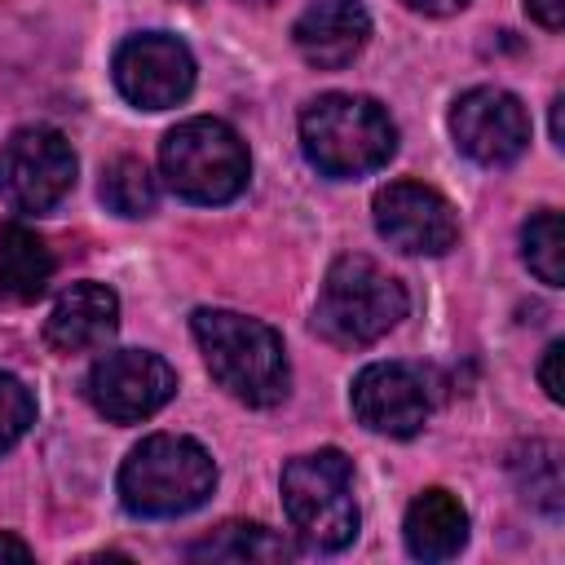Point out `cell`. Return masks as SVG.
Returning a JSON list of instances; mask_svg holds the SVG:
<instances>
[{
  "label": "cell",
  "mask_w": 565,
  "mask_h": 565,
  "mask_svg": "<svg viewBox=\"0 0 565 565\" xmlns=\"http://www.w3.org/2000/svg\"><path fill=\"white\" fill-rule=\"evenodd\" d=\"M190 327L212 380L230 397L247 406H274L287 397V349L269 322L234 309H199Z\"/></svg>",
  "instance_id": "6da1fadb"
},
{
  "label": "cell",
  "mask_w": 565,
  "mask_h": 565,
  "mask_svg": "<svg viewBox=\"0 0 565 565\" xmlns=\"http://www.w3.org/2000/svg\"><path fill=\"white\" fill-rule=\"evenodd\" d=\"M300 146L309 163L327 177H362L393 159L397 128L388 110L371 97L322 93L300 115Z\"/></svg>",
  "instance_id": "7a4b0ae2"
},
{
  "label": "cell",
  "mask_w": 565,
  "mask_h": 565,
  "mask_svg": "<svg viewBox=\"0 0 565 565\" xmlns=\"http://www.w3.org/2000/svg\"><path fill=\"white\" fill-rule=\"evenodd\" d=\"M406 318V287L371 256H340L318 291L313 327L340 349H362Z\"/></svg>",
  "instance_id": "3957f363"
},
{
  "label": "cell",
  "mask_w": 565,
  "mask_h": 565,
  "mask_svg": "<svg viewBox=\"0 0 565 565\" xmlns=\"http://www.w3.org/2000/svg\"><path fill=\"white\" fill-rule=\"evenodd\" d=\"M216 486L212 455L177 433H154L128 450L119 468V499L137 516H181L194 512Z\"/></svg>",
  "instance_id": "277c9868"
},
{
  "label": "cell",
  "mask_w": 565,
  "mask_h": 565,
  "mask_svg": "<svg viewBox=\"0 0 565 565\" xmlns=\"http://www.w3.org/2000/svg\"><path fill=\"white\" fill-rule=\"evenodd\" d=\"M159 168H163L172 194L212 207V203H230V199L243 194L247 172H252V159H247L243 137L225 119L199 115V119L177 124L163 137Z\"/></svg>",
  "instance_id": "5b68a950"
},
{
  "label": "cell",
  "mask_w": 565,
  "mask_h": 565,
  "mask_svg": "<svg viewBox=\"0 0 565 565\" xmlns=\"http://www.w3.org/2000/svg\"><path fill=\"white\" fill-rule=\"evenodd\" d=\"M282 508L296 534L318 552H340L358 534L353 463L340 450H313L282 468Z\"/></svg>",
  "instance_id": "8992f818"
},
{
  "label": "cell",
  "mask_w": 565,
  "mask_h": 565,
  "mask_svg": "<svg viewBox=\"0 0 565 565\" xmlns=\"http://www.w3.org/2000/svg\"><path fill=\"white\" fill-rule=\"evenodd\" d=\"M75 185V150L57 128H18L0 146V199L13 212H53Z\"/></svg>",
  "instance_id": "52a82bcc"
},
{
  "label": "cell",
  "mask_w": 565,
  "mask_h": 565,
  "mask_svg": "<svg viewBox=\"0 0 565 565\" xmlns=\"http://www.w3.org/2000/svg\"><path fill=\"white\" fill-rule=\"evenodd\" d=\"M172 393H177L172 366L146 349L106 353L88 371V402L97 406V415H106L115 424H137V419L154 415L159 406H168Z\"/></svg>",
  "instance_id": "ba28073f"
},
{
  "label": "cell",
  "mask_w": 565,
  "mask_h": 565,
  "mask_svg": "<svg viewBox=\"0 0 565 565\" xmlns=\"http://www.w3.org/2000/svg\"><path fill=\"white\" fill-rule=\"evenodd\" d=\"M115 88L141 110H168L194 88V57L177 35L146 31L119 44L115 53Z\"/></svg>",
  "instance_id": "9c48e42d"
},
{
  "label": "cell",
  "mask_w": 565,
  "mask_h": 565,
  "mask_svg": "<svg viewBox=\"0 0 565 565\" xmlns=\"http://www.w3.org/2000/svg\"><path fill=\"white\" fill-rule=\"evenodd\" d=\"M450 132H455V146L468 159H477L486 168H503V163H512L525 150L530 115H525V106L508 88L486 84V88H468L455 102Z\"/></svg>",
  "instance_id": "30bf717a"
},
{
  "label": "cell",
  "mask_w": 565,
  "mask_h": 565,
  "mask_svg": "<svg viewBox=\"0 0 565 565\" xmlns=\"http://www.w3.org/2000/svg\"><path fill=\"white\" fill-rule=\"evenodd\" d=\"M375 230L406 256H441L459 238L455 207L419 181H393L375 194Z\"/></svg>",
  "instance_id": "8fae6325"
},
{
  "label": "cell",
  "mask_w": 565,
  "mask_h": 565,
  "mask_svg": "<svg viewBox=\"0 0 565 565\" xmlns=\"http://www.w3.org/2000/svg\"><path fill=\"white\" fill-rule=\"evenodd\" d=\"M353 411L371 433L411 437L428 419L424 375L406 362H371L353 380Z\"/></svg>",
  "instance_id": "7c38bea8"
},
{
  "label": "cell",
  "mask_w": 565,
  "mask_h": 565,
  "mask_svg": "<svg viewBox=\"0 0 565 565\" xmlns=\"http://www.w3.org/2000/svg\"><path fill=\"white\" fill-rule=\"evenodd\" d=\"M366 35H371V13L358 0H313L291 26L300 57L318 71L349 66L366 49Z\"/></svg>",
  "instance_id": "4fadbf2b"
},
{
  "label": "cell",
  "mask_w": 565,
  "mask_h": 565,
  "mask_svg": "<svg viewBox=\"0 0 565 565\" xmlns=\"http://www.w3.org/2000/svg\"><path fill=\"white\" fill-rule=\"evenodd\" d=\"M119 327V300L110 287L102 282H75L71 291L57 296L49 322H44V340L57 353H84V349H102Z\"/></svg>",
  "instance_id": "5bb4252c"
},
{
  "label": "cell",
  "mask_w": 565,
  "mask_h": 565,
  "mask_svg": "<svg viewBox=\"0 0 565 565\" xmlns=\"http://www.w3.org/2000/svg\"><path fill=\"white\" fill-rule=\"evenodd\" d=\"M402 534H406L411 556H419V561H450L463 547V539H468V512H463V503L450 490L433 486V490L415 494V503L406 508Z\"/></svg>",
  "instance_id": "9a60e30c"
},
{
  "label": "cell",
  "mask_w": 565,
  "mask_h": 565,
  "mask_svg": "<svg viewBox=\"0 0 565 565\" xmlns=\"http://www.w3.org/2000/svg\"><path fill=\"white\" fill-rule=\"evenodd\" d=\"M49 278H53V252L44 247V238L31 234L26 225H4L0 230V296L26 305L44 296Z\"/></svg>",
  "instance_id": "2e32d148"
},
{
  "label": "cell",
  "mask_w": 565,
  "mask_h": 565,
  "mask_svg": "<svg viewBox=\"0 0 565 565\" xmlns=\"http://www.w3.org/2000/svg\"><path fill=\"white\" fill-rule=\"evenodd\" d=\"M194 561H287L291 547L256 521H225L207 539L190 543Z\"/></svg>",
  "instance_id": "e0dca14e"
},
{
  "label": "cell",
  "mask_w": 565,
  "mask_h": 565,
  "mask_svg": "<svg viewBox=\"0 0 565 565\" xmlns=\"http://www.w3.org/2000/svg\"><path fill=\"white\" fill-rule=\"evenodd\" d=\"M521 494L543 508L547 516L561 512V494H565V481H561V446L552 441H530V446H516L512 459H508Z\"/></svg>",
  "instance_id": "ac0fdd59"
},
{
  "label": "cell",
  "mask_w": 565,
  "mask_h": 565,
  "mask_svg": "<svg viewBox=\"0 0 565 565\" xmlns=\"http://www.w3.org/2000/svg\"><path fill=\"white\" fill-rule=\"evenodd\" d=\"M154 199H159V190H154V177L146 172L141 159L124 154V159H115L102 172V203L110 212H119V216H146L154 207Z\"/></svg>",
  "instance_id": "d6986e66"
},
{
  "label": "cell",
  "mask_w": 565,
  "mask_h": 565,
  "mask_svg": "<svg viewBox=\"0 0 565 565\" xmlns=\"http://www.w3.org/2000/svg\"><path fill=\"white\" fill-rule=\"evenodd\" d=\"M521 256L539 274V282L561 287L565 282V234H561V212H534L521 230Z\"/></svg>",
  "instance_id": "ffe728a7"
},
{
  "label": "cell",
  "mask_w": 565,
  "mask_h": 565,
  "mask_svg": "<svg viewBox=\"0 0 565 565\" xmlns=\"http://www.w3.org/2000/svg\"><path fill=\"white\" fill-rule=\"evenodd\" d=\"M31 424H35V397H31V388L18 375L0 371V455L13 450L26 437Z\"/></svg>",
  "instance_id": "44dd1931"
},
{
  "label": "cell",
  "mask_w": 565,
  "mask_h": 565,
  "mask_svg": "<svg viewBox=\"0 0 565 565\" xmlns=\"http://www.w3.org/2000/svg\"><path fill=\"white\" fill-rule=\"evenodd\" d=\"M561 358H565V344H561V340H552V344L543 349V366H539L543 393H547L552 402H561V397H565V384H561Z\"/></svg>",
  "instance_id": "7402d4cb"
},
{
  "label": "cell",
  "mask_w": 565,
  "mask_h": 565,
  "mask_svg": "<svg viewBox=\"0 0 565 565\" xmlns=\"http://www.w3.org/2000/svg\"><path fill=\"white\" fill-rule=\"evenodd\" d=\"M525 9H530V18L543 22L547 31H561V22H565V0H525Z\"/></svg>",
  "instance_id": "603a6c76"
},
{
  "label": "cell",
  "mask_w": 565,
  "mask_h": 565,
  "mask_svg": "<svg viewBox=\"0 0 565 565\" xmlns=\"http://www.w3.org/2000/svg\"><path fill=\"white\" fill-rule=\"evenodd\" d=\"M411 9H419V13H433V18H441V13H455V9H463L468 0H406Z\"/></svg>",
  "instance_id": "cb8c5ba5"
},
{
  "label": "cell",
  "mask_w": 565,
  "mask_h": 565,
  "mask_svg": "<svg viewBox=\"0 0 565 565\" xmlns=\"http://www.w3.org/2000/svg\"><path fill=\"white\" fill-rule=\"evenodd\" d=\"M0 561H31V547L13 534H0Z\"/></svg>",
  "instance_id": "d4e9b609"
},
{
  "label": "cell",
  "mask_w": 565,
  "mask_h": 565,
  "mask_svg": "<svg viewBox=\"0 0 565 565\" xmlns=\"http://www.w3.org/2000/svg\"><path fill=\"white\" fill-rule=\"evenodd\" d=\"M561 106H565V102L556 97V102H552V141H556V146H565V137H561Z\"/></svg>",
  "instance_id": "484cf974"
}]
</instances>
